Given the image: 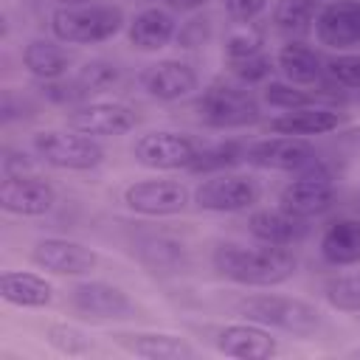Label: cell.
<instances>
[{"mask_svg":"<svg viewBox=\"0 0 360 360\" xmlns=\"http://www.w3.org/2000/svg\"><path fill=\"white\" fill-rule=\"evenodd\" d=\"M267 0H225V11L233 20H256L264 11Z\"/></svg>","mask_w":360,"mask_h":360,"instance_id":"8d00e7d4","label":"cell"},{"mask_svg":"<svg viewBox=\"0 0 360 360\" xmlns=\"http://www.w3.org/2000/svg\"><path fill=\"white\" fill-rule=\"evenodd\" d=\"M138 124V115L118 101H93L82 104L68 115V129H76L90 138H110L124 135Z\"/></svg>","mask_w":360,"mask_h":360,"instance_id":"7c38bea8","label":"cell"},{"mask_svg":"<svg viewBox=\"0 0 360 360\" xmlns=\"http://www.w3.org/2000/svg\"><path fill=\"white\" fill-rule=\"evenodd\" d=\"M326 73L340 87H360V53H338L326 62Z\"/></svg>","mask_w":360,"mask_h":360,"instance_id":"e575fe53","label":"cell"},{"mask_svg":"<svg viewBox=\"0 0 360 360\" xmlns=\"http://www.w3.org/2000/svg\"><path fill=\"white\" fill-rule=\"evenodd\" d=\"M323 292L338 309H360V276H335L326 281Z\"/></svg>","mask_w":360,"mask_h":360,"instance_id":"836d02e7","label":"cell"},{"mask_svg":"<svg viewBox=\"0 0 360 360\" xmlns=\"http://www.w3.org/2000/svg\"><path fill=\"white\" fill-rule=\"evenodd\" d=\"M197 115L208 127H245L259 118V104L242 84L219 79L200 93Z\"/></svg>","mask_w":360,"mask_h":360,"instance_id":"277c9868","label":"cell"},{"mask_svg":"<svg viewBox=\"0 0 360 360\" xmlns=\"http://www.w3.org/2000/svg\"><path fill=\"white\" fill-rule=\"evenodd\" d=\"M22 174H34L28 155L14 152V149H6L3 152V177H22Z\"/></svg>","mask_w":360,"mask_h":360,"instance_id":"74e56055","label":"cell"},{"mask_svg":"<svg viewBox=\"0 0 360 360\" xmlns=\"http://www.w3.org/2000/svg\"><path fill=\"white\" fill-rule=\"evenodd\" d=\"M141 259L155 270L158 267L169 270V267H177V262H183V245H177L166 236H152L141 245Z\"/></svg>","mask_w":360,"mask_h":360,"instance_id":"4dcf8cb0","label":"cell"},{"mask_svg":"<svg viewBox=\"0 0 360 360\" xmlns=\"http://www.w3.org/2000/svg\"><path fill=\"white\" fill-rule=\"evenodd\" d=\"M214 267L219 276H225L236 284L270 287V284L287 281L295 273L298 259L284 245L262 242V248H245V245L225 242L214 250Z\"/></svg>","mask_w":360,"mask_h":360,"instance_id":"6da1fadb","label":"cell"},{"mask_svg":"<svg viewBox=\"0 0 360 360\" xmlns=\"http://www.w3.org/2000/svg\"><path fill=\"white\" fill-rule=\"evenodd\" d=\"M118 82V65L107 62V59H90L73 79L79 96H90V93H104Z\"/></svg>","mask_w":360,"mask_h":360,"instance_id":"f1b7e54d","label":"cell"},{"mask_svg":"<svg viewBox=\"0 0 360 360\" xmlns=\"http://www.w3.org/2000/svg\"><path fill=\"white\" fill-rule=\"evenodd\" d=\"M124 25V11L107 3L90 6H59L51 14V31L68 45H96L115 37Z\"/></svg>","mask_w":360,"mask_h":360,"instance_id":"7a4b0ae2","label":"cell"},{"mask_svg":"<svg viewBox=\"0 0 360 360\" xmlns=\"http://www.w3.org/2000/svg\"><path fill=\"white\" fill-rule=\"evenodd\" d=\"M338 124H340V115L326 107H301V110H290L278 118H270L267 129L276 135L307 138V135H326V132L338 129Z\"/></svg>","mask_w":360,"mask_h":360,"instance_id":"ffe728a7","label":"cell"},{"mask_svg":"<svg viewBox=\"0 0 360 360\" xmlns=\"http://www.w3.org/2000/svg\"><path fill=\"white\" fill-rule=\"evenodd\" d=\"M48 343L56 352L68 354V357H82V354H90L93 352V343L84 338V332L76 329V326H70V323H53V326H48Z\"/></svg>","mask_w":360,"mask_h":360,"instance_id":"1f68e13d","label":"cell"},{"mask_svg":"<svg viewBox=\"0 0 360 360\" xmlns=\"http://www.w3.org/2000/svg\"><path fill=\"white\" fill-rule=\"evenodd\" d=\"M259 183L253 177L245 174H231V172H217L214 177L202 180L194 191V202L202 211H219V214H231V211H245L253 202H259Z\"/></svg>","mask_w":360,"mask_h":360,"instance_id":"ba28073f","label":"cell"},{"mask_svg":"<svg viewBox=\"0 0 360 360\" xmlns=\"http://www.w3.org/2000/svg\"><path fill=\"white\" fill-rule=\"evenodd\" d=\"M37 155L56 169H73L84 172L104 160V149L96 138L82 135L76 129H45L34 135Z\"/></svg>","mask_w":360,"mask_h":360,"instance_id":"5b68a950","label":"cell"},{"mask_svg":"<svg viewBox=\"0 0 360 360\" xmlns=\"http://www.w3.org/2000/svg\"><path fill=\"white\" fill-rule=\"evenodd\" d=\"M315 37L326 48H349L360 42V0H335L315 17Z\"/></svg>","mask_w":360,"mask_h":360,"instance_id":"5bb4252c","label":"cell"},{"mask_svg":"<svg viewBox=\"0 0 360 360\" xmlns=\"http://www.w3.org/2000/svg\"><path fill=\"white\" fill-rule=\"evenodd\" d=\"M70 51L51 39H34L22 51V65L28 68L31 76L37 79H62L70 68Z\"/></svg>","mask_w":360,"mask_h":360,"instance_id":"cb8c5ba5","label":"cell"},{"mask_svg":"<svg viewBox=\"0 0 360 360\" xmlns=\"http://www.w3.org/2000/svg\"><path fill=\"white\" fill-rule=\"evenodd\" d=\"M228 68L239 84H259L273 73V59L267 53H250L242 59H228Z\"/></svg>","mask_w":360,"mask_h":360,"instance_id":"d6a6232c","label":"cell"},{"mask_svg":"<svg viewBox=\"0 0 360 360\" xmlns=\"http://www.w3.org/2000/svg\"><path fill=\"white\" fill-rule=\"evenodd\" d=\"M248 228L250 233L259 239V242H267V245H284L290 248L292 242H298L304 236V219L284 211L281 205L278 208H259L250 214L248 219Z\"/></svg>","mask_w":360,"mask_h":360,"instance_id":"d6986e66","label":"cell"},{"mask_svg":"<svg viewBox=\"0 0 360 360\" xmlns=\"http://www.w3.org/2000/svg\"><path fill=\"white\" fill-rule=\"evenodd\" d=\"M262 96L270 107H278L287 112L301 110V107H315V96L301 90V84H292V82H267Z\"/></svg>","mask_w":360,"mask_h":360,"instance_id":"f546056e","label":"cell"},{"mask_svg":"<svg viewBox=\"0 0 360 360\" xmlns=\"http://www.w3.org/2000/svg\"><path fill=\"white\" fill-rule=\"evenodd\" d=\"M264 45V34L253 20H236L225 34V56L242 59L250 53H259Z\"/></svg>","mask_w":360,"mask_h":360,"instance_id":"4316f807","label":"cell"},{"mask_svg":"<svg viewBox=\"0 0 360 360\" xmlns=\"http://www.w3.org/2000/svg\"><path fill=\"white\" fill-rule=\"evenodd\" d=\"M141 84L149 96H155L160 101H174V98H183V96L197 90V73L186 62L163 59V62L143 70Z\"/></svg>","mask_w":360,"mask_h":360,"instance_id":"e0dca14e","label":"cell"},{"mask_svg":"<svg viewBox=\"0 0 360 360\" xmlns=\"http://www.w3.org/2000/svg\"><path fill=\"white\" fill-rule=\"evenodd\" d=\"M127 34H129L132 48H138V51H158V48L172 42L177 28H174V17L166 8H143V11H138L132 17Z\"/></svg>","mask_w":360,"mask_h":360,"instance_id":"7402d4cb","label":"cell"},{"mask_svg":"<svg viewBox=\"0 0 360 360\" xmlns=\"http://www.w3.org/2000/svg\"><path fill=\"white\" fill-rule=\"evenodd\" d=\"M115 343L143 360H191L194 346L177 335L166 332H121L115 335Z\"/></svg>","mask_w":360,"mask_h":360,"instance_id":"ac0fdd59","label":"cell"},{"mask_svg":"<svg viewBox=\"0 0 360 360\" xmlns=\"http://www.w3.org/2000/svg\"><path fill=\"white\" fill-rule=\"evenodd\" d=\"M0 298L14 307H48L53 298V287L37 273L6 270L0 276Z\"/></svg>","mask_w":360,"mask_h":360,"instance_id":"44dd1931","label":"cell"},{"mask_svg":"<svg viewBox=\"0 0 360 360\" xmlns=\"http://www.w3.org/2000/svg\"><path fill=\"white\" fill-rule=\"evenodd\" d=\"M245 160L259 169H273V172H301L315 160V149L309 146L307 138L298 135H276V138H262L245 146Z\"/></svg>","mask_w":360,"mask_h":360,"instance_id":"9c48e42d","label":"cell"},{"mask_svg":"<svg viewBox=\"0 0 360 360\" xmlns=\"http://www.w3.org/2000/svg\"><path fill=\"white\" fill-rule=\"evenodd\" d=\"M315 3L312 0H281L273 11V22L284 34H304L315 25Z\"/></svg>","mask_w":360,"mask_h":360,"instance_id":"484cf974","label":"cell"},{"mask_svg":"<svg viewBox=\"0 0 360 360\" xmlns=\"http://www.w3.org/2000/svg\"><path fill=\"white\" fill-rule=\"evenodd\" d=\"M124 202L129 211L143 217H169L188 205V188L177 180H138L127 186Z\"/></svg>","mask_w":360,"mask_h":360,"instance_id":"8fae6325","label":"cell"},{"mask_svg":"<svg viewBox=\"0 0 360 360\" xmlns=\"http://www.w3.org/2000/svg\"><path fill=\"white\" fill-rule=\"evenodd\" d=\"M93 0H62V6H90Z\"/></svg>","mask_w":360,"mask_h":360,"instance_id":"ab89813d","label":"cell"},{"mask_svg":"<svg viewBox=\"0 0 360 360\" xmlns=\"http://www.w3.org/2000/svg\"><path fill=\"white\" fill-rule=\"evenodd\" d=\"M205 3L208 0H166V6L174 11H194V8H202Z\"/></svg>","mask_w":360,"mask_h":360,"instance_id":"f35d334b","label":"cell"},{"mask_svg":"<svg viewBox=\"0 0 360 360\" xmlns=\"http://www.w3.org/2000/svg\"><path fill=\"white\" fill-rule=\"evenodd\" d=\"M200 149L202 143L186 132L158 129V132L141 135L135 141L132 155L141 166H149V169H188L200 155Z\"/></svg>","mask_w":360,"mask_h":360,"instance_id":"52a82bcc","label":"cell"},{"mask_svg":"<svg viewBox=\"0 0 360 360\" xmlns=\"http://www.w3.org/2000/svg\"><path fill=\"white\" fill-rule=\"evenodd\" d=\"M217 349L239 360H267L278 352V343L262 323L248 321V323L222 326L217 335Z\"/></svg>","mask_w":360,"mask_h":360,"instance_id":"9a60e30c","label":"cell"},{"mask_svg":"<svg viewBox=\"0 0 360 360\" xmlns=\"http://www.w3.org/2000/svg\"><path fill=\"white\" fill-rule=\"evenodd\" d=\"M31 262L56 276H84L98 264V253L76 239L48 236L39 239L31 250Z\"/></svg>","mask_w":360,"mask_h":360,"instance_id":"30bf717a","label":"cell"},{"mask_svg":"<svg viewBox=\"0 0 360 360\" xmlns=\"http://www.w3.org/2000/svg\"><path fill=\"white\" fill-rule=\"evenodd\" d=\"M174 37H177V42H180L183 48H200V45L208 39V20H205V17H202V20L194 17V20H188Z\"/></svg>","mask_w":360,"mask_h":360,"instance_id":"d590c367","label":"cell"},{"mask_svg":"<svg viewBox=\"0 0 360 360\" xmlns=\"http://www.w3.org/2000/svg\"><path fill=\"white\" fill-rule=\"evenodd\" d=\"M321 253L329 264L346 267L360 262V222L357 219H338L321 236Z\"/></svg>","mask_w":360,"mask_h":360,"instance_id":"603a6c76","label":"cell"},{"mask_svg":"<svg viewBox=\"0 0 360 360\" xmlns=\"http://www.w3.org/2000/svg\"><path fill=\"white\" fill-rule=\"evenodd\" d=\"M236 312L245 321L284 329L290 335L307 338L321 326V312L292 295H276V292H262V295H248L236 304Z\"/></svg>","mask_w":360,"mask_h":360,"instance_id":"3957f363","label":"cell"},{"mask_svg":"<svg viewBox=\"0 0 360 360\" xmlns=\"http://www.w3.org/2000/svg\"><path fill=\"white\" fill-rule=\"evenodd\" d=\"M335 200V186H332V174L326 166H321L318 160H312L309 166H304L298 172V177L292 183H287L278 194V205L301 219L307 217H318L323 211H329Z\"/></svg>","mask_w":360,"mask_h":360,"instance_id":"8992f818","label":"cell"},{"mask_svg":"<svg viewBox=\"0 0 360 360\" xmlns=\"http://www.w3.org/2000/svg\"><path fill=\"white\" fill-rule=\"evenodd\" d=\"M276 65L284 73V79L292 82V84H312L323 73L321 56L309 45H304V42H287V45H281V51L276 56Z\"/></svg>","mask_w":360,"mask_h":360,"instance_id":"d4e9b609","label":"cell"},{"mask_svg":"<svg viewBox=\"0 0 360 360\" xmlns=\"http://www.w3.org/2000/svg\"><path fill=\"white\" fill-rule=\"evenodd\" d=\"M70 304L76 312L87 318H127L132 312V301L127 298L124 290L104 284V281H82L70 292Z\"/></svg>","mask_w":360,"mask_h":360,"instance_id":"2e32d148","label":"cell"},{"mask_svg":"<svg viewBox=\"0 0 360 360\" xmlns=\"http://www.w3.org/2000/svg\"><path fill=\"white\" fill-rule=\"evenodd\" d=\"M56 191L48 180L37 174L3 177L0 183V208L17 217H42L53 208Z\"/></svg>","mask_w":360,"mask_h":360,"instance_id":"4fadbf2b","label":"cell"},{"mask_svg":"<svg viewBox=\"0 0 360 360\" xmlns=\"http://www.w3.org/2000/svg\"><path fill=\"white\" fill-rule=\"evenodd\" d=\"M236 160H245V146H239L236 141H228V143H202L200 155L194 158V163L188 166L191 172H205V174H217V172H225L228 166H233Z\"/></svg>","mask_w":360,"mask_h":360,"instance_id":"83f0119b","label":"cell"}]
</instances>
